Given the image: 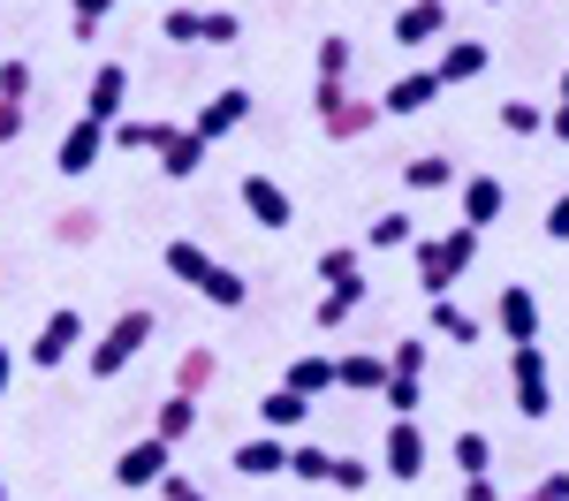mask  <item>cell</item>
<instances>
[{
	"label": "cell",
	"instance_id": "cell-42",
	"mask_svg": "<svg viewBox=\"0 0 569 501\" xmlns=\"http://www.w3.org/2000/svg\"><path fill=\"white\" fill-rule=\"evenodd\" d=\"M160 501H206V487H198L190 471H168V479H160Z\"/></svg>",
	"mask_w": 569,
	"mask_h": 501
},
{
	"label": "cell",
	"instance_id": "cell-16",
	"mask_svg": "<svg viewBox=\"0 0 569 501\" xmlns=\"http://www.w3.org/2000/svg\"><path fill=\"white\" fill-rule=\"evenodd\" d=\"M99 152H107V122H84V114H77L69 137H61V152H53V168H61V176H91Z\"/></svg>",
	"mask_w": 569,
	"mask_h": 501
},
{
	"label": "cell",
	"instance_id": "cell-37",
	"mask_svg": "<svg viewBox=\"0 0 569 501\" xmlns=\"http://www.w3.org/2000/svg\"><path fill=\"white\" fill-rule=\"evenodd\" d=\"M198 16H206V8H168V16H160V39L168 46H198Z\"/></svg>",
	"mask_w": 569,
	"mask_h": 501
},
{
	"label": "cell",
	"instance_id": "cell-27",
	"mask_svg": "<svg viewBox=\"0 0 569 501\" xmlns=\"http://www.w3.org/2000/svg\"><path fill=\"white\" fill-rule=\"evenodd\" d=\"M190 433H198V403H190V395H168L160 418H152V441H168V449H176V441H190Z\"/></svg>",
	"mask_w": 569,
	"mask_h": 501
},
{
	"label": "cell",
	"instance_id": "cell-50",
	"mask_svg": "<svg viewBox=\"0 0 569 501\" xmlns=\"http://www.w3.org/2000/svg\"><path fill=\"white\" fill-rule=\"evenodd\" d=\"M0 501H8V487H0Z\"/></svg>",
	"mask_w": 569,
	"mask_h": 501
},
{
	"label": "cell",
	"instance_id": "cell-25",
	"mask_svg": "<svg viewBox=\"0 0 569 501\" xmlns=\"http://www.w3.org/2000/svg\"><path fill=\"white\" fill-rule=\"evenodd\" d=\"M305 418H311V403H305V395H289V388H266V395H259V425H266V433H297Z\"/></svg>",
	"mask_w": 569,
	"mask_h": 501
},
{
	"label": "cell",
	"instance_id": "cell-38",
	"mask_svg": "<svg viewBox=\"0 0 569 501\" xmlns=\"http://www.w3.org/2000/svg\"><path fill=\"white\" fill-rule=\"evenodd\" d=\"M388 372H395V380H418V372H426V342H410V334H402V342L388 350Z\"/></svg>",
	"mask_w": 569,
	"mask_h": 501
},
{
	"label": "cell",
	"instance_id": "cell-46",
	"mask_svg": "<svg viewBox=\"0 0 569 501\" xmlns=\"http://www.w3.org/2000/svg\"><path fill=\"white\" fill-rule=\"evenodd\" d=\"M463 501H501V487L493 479H463Z\"/></svg>",
	"mask_w": 569,
	"mask_h": 501
},
{
	"label": "cell",
	"instance_id": "cell-14",
	"mask_svg": "<svg viewBox=\"0 0 569 501\" xmlns=\"http://www.w3.org/2000/svg\"><path fill=\"white\" fill-rule=\"evenodd\" d=\"M319 281H327V297H342V304H365V259H357L350 243H327L319 251Z\"/></svg>",
	"mask_w": 569,
	"mask_h": 501
},
{
	"label": "cell",
	"instance_id": "cell-47",
	"mask_svg": "<svg viewBox=\"0 0 569 501\" xmlns=\"http://www.w3.org/2000/svg\"><path fill=\"white\" fill-rule=\"evenodd\" d=\"M547 130H555V137L569 144V107H555V114H547Z\"/></svg>",
	"mask_w": 569,
	"mask_h": 501
},
{
	"label": "cell",
	"instance_id": "cell-41",
	"mask_svg": "<svg viewBox=\"0 0 569 501\" xmlns=\"http://www.w3.org/2000/svg\"><path fill=\"white\" fill-rule=\"evenodd\" d=\"M380 403H388L395 418H410V410H418V380H395V372H388V388H380Z\"/></svg>",
	"mask_w": 569,
	"mask_h": 501
},
{
	"label": "cell",
	"instance_id": "cell-40",
	"mask_svg": "<svg viewBox=\"0 0 569 501\" xmlns=\"http://www.w3.org/2000/svg\"><path fill=\"white\" fill-rule=\"evenodd\" d=\"M517 501H569V471H539Z\"/></svg>",
	"mask_w": 569,
	"mask_h": 501
},
{
	"label": "cell",
	"instance_id": "cell-12",
	"mask_svg": "<svg viewBox=\"0 0 569 501\" xmlns=\"http://www.w3.org/2000/svg\"><path fill=\"white\" fill-rule=\"evenodd\" d=\"M380 471L402 479V487L426 471V433H418V418H395V425H388V441H380Z\"/></svg>",
	"mask_w": 569,
	"mask_h": 501
},
{
	"label": "cell",
	"instance_id": "cell-3",
	"mask_svg": "<svg viewBox=\"0 0 569 501\" xmlns=\"http://www.w3.org/2000/svg\"><path fill=\"white\" fill-rule=\"evenodd\" d=\"M311 114H319V130L335 137V144H357V137H372L388 122L380 99H357L350 84H311Z\"/></svg>",
	"mask_w": 569,
	"mask_h": 501
},
{
	"label": "cell",
	"instance_id": "cell-5",
	"mask_svg": "<svg viewBox=\"0 0 569 501\" xmlns=\"http://www.w3.org/2000/svg\"><path fill=\"white\" fill-rule=\"evenodd\" d=\"M509 388H517V418H531V425L555 410V395H547V350L539 342H517L509 350Z\"/></svg>",
	"mask_w": 569,
	"mask_h": 501
},
{
	"label": "cell",
	"instance_id": "cell-34",
	"mask_svg": "<svg viewBox=\"0 0 569 501\" xmlns=\"http://www.w3.org/2000/svg\"><path fill=\"white\" fill-rule=\"evenodd\" d=\"M289 471L311 479V487H327V479H335V449H289Z\"/></svg>",
	"mask_w": 569,
	"mask_h": 501
},
{
	"label": "cell",
	"instance_id": "cell-33",
	"mask_svg": "<svg viewBox=\"0 0 569 501\" xmlns=\"http://www.w3.org/2000/svg\"><path fill=\"white\" fill-rule=\"evenodd\" d=\"M236 39H243V23H236L228 8H206V16H198V46H236Z\"/></svg>",
	"mask_w": 569,
	"mask_h": 501
},
{
	"label": "cell",
	"instance_id": "cell-9",
	"mask_svg": "<svg viewBox=\"0 0 569 501\" xmlns=\"http://www.w3.org/2000/svg\"><path fill=\"white\" fill-rule=\"evenodd\" d=\"M168 471H176V449H168V441H152V433H144V441H130V449H122V463H114V479H122L130 494L160 487Z\"/></svg>",
	"mask_w": 569,
	"mask_h": 501
},
{
	"label": "cell",
	"instance_id": "cell-19",
	"mask_svg": "<svg viewBox=\"0 0 569 501\" xmlns=\"http://www.w3.org/2000/svg\"><path fill=\"white\" fill-rule=\"evenodd\" d=\"M440 99V84H433V69H402L388 91H380V114H426Z\"/></svg>",
	"mask_w": 569,
	"mask_h": 501
},
{
	"label": "cell",
	"instance_id": "cell-4",
	"mask_svg": "<svg viewBox=\"0 0 569 501\" xmlns=\"http://www.w3.org/2000/svg\"><path fill=\"white\" fill-rule=\"evenodd\" d=\"M160 334V312H144V304H130V312L114 319L99 342H91V380H114V372H130L137 358H144V342Z\"/></svg>",
	"mask_w": 569,
	"mask_h": 501
},
{
	"label": "cell",
	"instance_id": "cell-49",
	"mask_svg": "<svg viewBox=\"0 0 569 501\" xmlns=\"http://www.w3.org/2000/svg\"><path fill=\"white\" fill-rule=\"evenodd\" d=\"M562 107H569V69H562Z\"/></svg>",
	"mask_w": 569,
	"mask_h": 501
},
{
	"label": "cell",
	"instance_id": "cell-31",
	"mask_svg": "<svg viewBox=\"0 0 569 501\" xmlns=\"http://www.w3.org/2000/svg\"><path fill=\"white\" fill-rule=\"evenodd\" d=\"M410 236H418V228H410V213H380V221L365 228V243H372V251H402Z\"/></svg>",
	"mask_w": 569,
	"mask_h": 501
},
{
	"label": "cell",
	"instance_id": "cell-51",
	"mask_svg": "<svg viewBox=\"0 0 569 501\" xmlns=\"http://www.w3.org/2000/svg\"><path fill=\"white\" fill-rule=\"evenodd\" d=\"M493 8H501V0H493Z\"/></svg>",
	"mask_w": 569,
	"mask_h": 501
},
{
	"label": "cell",
	"instance_id": "cell-11",
	"mask_svg": "<svg viewBox=\"0 0 569 501\" xmlns=\"http://www.w3.org/2000/svg\"><path fill=\"white\" fill-rule=\"evenodd\" d=\"M493 327L509 334V350H517V342H539V297H531L525 281H501V297H493Z\"/></svg>",
	"mask_w": 569,
	"mask_h": 501
},
{
	"label": "cell",
	"instance_id": "cell-1",
	"mask_svg": "<svg viewBox=\"0 0 569 501\" xmlns=\"http://www.w3.org/2000/svg\"><path fill=\"white\" fill-rule=\"evenodd\" d=\"M160 267L176 273V281H190V289H198L206 304H220V312H243V304H251V281L228 267V259H213L206 243H190V236H176V243L160 251Z\"/></svg>",
	"mask_w": 569,
	"mask_h": 501
},
{
	"label": "cell",
	"instance_id": "cell-48",
	"mask_svg": "<svg viewBox=\"0 0 569 501\" xmlns=\"http://www.w3.org/2000/svg\"><path fill=\"white\" fill-rule=\"evenodd\" d=\"M8 372H16V358H8V350H0V388H8Z\"/></svg>",
	"mask_w": 569,
	"mask_h": 501
},
{
	"label": "cell",
	"instance_id": "cell-30",
	"mask_svg": "<svg viewBox=\"0 0 569 501\" xmlns=\"http://www.w3.org/2000/svg\"><path fill=\"white\" fill-rule=\"evenodd\" d=\"M456 471H463V479H486V471H493V441H486L479 425L456 433Z\"/></svg>",
	"mask_w": 569,
	"mask_h": 501
},
{
	"label": "cell",
	"instance_id": "cell-10",
	"mask_svg": "<svg viewBox=\"0 0 569 501\" xmlns=\"http://www.w3.org/2000/svg\"><path fill=\"white\" fill-rule=\"evenodd\" d=\"M31 122V61L16 53V61H0V144H16Z\"/></svg>",
	"mask_w": 569,
	"mask_h": 501
},
{
	"label": "cell",
	"instance_id": "cell-18",
	"mask_svg": "<svg viewBox=\"0 0 569 501\" xmlns=\"http://www.w3.org/2000/svg\"><path fill=\"white\" fill-rule=\"evenodd\" d=\"M486 39H440V61H433V84L448 91V84H471V77H486Z\"/></svg>",
	"mask_w": 569,
	"mask_h": 501
},
{
	"label": "cell",
	"instance_id": "cell-15",
	"mask_svg": "<svg viewBox=\"0 0 569 501\" xmlns=\"http://www.w3.org/2000/svg\"><path fill=\"white\" fill-rule=\"evenodd\" d=\"M243 213H251L259 228H297V198H289L273 176H243Z\"/></svg>",
	"mask_w": 569,
	"mask_h": 501
},
{
	"label": "cell",
	"instance_id": "cell-35",
	"mask_svg": "<svg viewBox=\"0 0 569 501\" xmlns=\"http://www.w3.org/2000/svg\"><path fill=\"white\" fill-rule=\"evenodd\" d=\"M319 84H350V39H319Z\"/></svg>",
	"mask_w": 569,
	"mask_h": 501
},
{
	"label": "cell",
	"instance_id": "cell-36",
	"mask_svg": "<svg viewBox=\"0 0 569 501\" xmlns=\"http://www.w3.org/2000/svg\"><path fill=\"white\" fill-rule=\"evenodd\" d=\"M107 8H114V0H69V31H77V39H99V23H107Z\"/></svg>",
	"mask_w": 569,
	"mask_h": 501
},
{
	"label": "cell",
	"instance_id": "cell-45",
	"mask_svg": "<svg viewBox=\"0 0 569 501\" xmlns=\"http://www.w3.org/2000/svg\"><path fill=\"white\" fill-rule=\"evenodd\" d=\"M547 236H555V243H569V190L547 206Z\"/></svg>",
	"mask_w": 569,
	"mask_h": 501
},
{
	"label": "cell",
	"instance_id": "cell-8",
	"mask_svg": "<svg viewBox=\"0 0 569 501\" xmlns=\"http://www.w3.org/2000/svg\"><path fill=\"white\" fill-rule=\"evenodd\" d=\"M77 342H84V312L77 304H61V312H46L39 319V334H31V364H61V358H77Z\"/></svg>",
	"mask_w": 569,
	"mask_h": 501
},
{
	"label": "cell",
	"instance_id": "cell-22",
	"mask_svg": "<svg viewBox=\"0 0 569 501\" xmlns=\"http://www.w3.org/2000/svg\"><path fill=\"white\" fill-rule=\"evenodd\" d=\"M433 334H440V342H456V350H471V342H486V319L463 312L456 297H433Z\"/></svg>",
	"mask_w": 569,
	"mask_h": 501
},
{
	"label": "cell",
	"instance_id": "cell-44",
	"mask_svg": "<svg viewBox=\"0 0 569 501\" xmlns=\"http://www.w3.org/2000/svg\"><path fill=\"white\" fill-rule=\"evenodd\" d=\"M342 319H350V304H342V297H319V304H311V327H319V334H335Z\"/></svg>",
	"mask_w": 569,
	"mask_h": 501
},
{
	"label": "cell",
	"instance_id": "cell-20",
	"mask_svg": "<svg viewBox=\"0 0 569 501\" xmlns=\"http://www.w3.org/2000/svg\"><path fill=\"white\" fill-rule=\"evenodd\" d=\"M501 206H509V182L501 176H463V228L501 221Z\"/></svg>",
	"mask_w": 569,
	"mask_h": 501
},
{
	"label": "cell",
	"instance_id": "cell-21",
	"mask_svg": "<svg viewBox=\"0 0 569 501\" xmlns=\"http://www.w3.org/2000/svg\"><path fill=\"white\" fill-rule=\"evenodd\" d=\"M228 463H236L243 479H273V471H289V441H281V433H259V441H243Z\"/></svg>",
	"mask_w": 569,
	"mask_h": 501
},
{
	"label": "cell",
	"instance_id": "cell-13",
	"mask_svg": "<svg viewBox=\"0 0 569 501\" xmlns=\"http://www.w3.org/2000/svg\"><path fill=\"white\" fill-rule=\"evenodd\" d=\"M122 91H130V69H122V61H99L91 84H84V122H107V130H114V122H122Z\"/></svg>",
	"mask_w": 569,
	"mask_h": 501
},
{
	"label": "cell",
	"instance_id": "cell-43",
	"mask_svg": "<svg viewBox=\"0 0 569 501\" xmlns=\"http://www.w3.org/2000/svg\"><path fill=\"white\" fill-rule=\"evenodd\" d=\"M365 479H372V463H350V455H335V479H327V487H342V494H357Z\"/></svg>",
	"mask_w": 569,
	"mask_h": 501
},
{
	"label": "cell",
	"instance_id": "cell-6",
	"mask_svg": "<svg viewBox=\"0 0 569 501\" xmlns=\"http://www.w3.org/2000/svg\"><path fill=\"white\" fill-rule=\"evenodd\" d=\"M243 122H251V91H243V84H228V91H213V99L198 107V122H190V137H198V144L213 152L220 137H228V130H243Z\"/></svg>",
	"mask_w": 569,
	"mask_h": 501
},
{
	"label": "cell",
	"instance_id": "cell-23",
	"mask_svg": "<svg viewBox=\"0 0 569 501\" xmlns=\"http://www.w3.org/2000/svg\"><path fill=\"white\" fill-rule=\"evenodd\" d=\"M213 380H220V350H206V342H190V350L176 358V395H190V403H198V395H206Z\"/></svg>",
	"mask_w": 569,
	"mask_h": 501
},
{
	"label": "cell",
	"instance_id": "cell-28",
	"mask_svg": "<svg viewBox=\"0 0 569 501\" xmlns=\"http://www.w3.org/2000/svg\"><path fill=\"white\" fill-rule=\"evenodd\" d=\"M456 182V160L448 152H418V160H402V190H448Z\"/></svg>",
	"mask_w": 569,
	"mask_h": 501
},
{
	"label": "cell",
	"instance_id": "cell-39",
	"mask_svg": "<svg viewBox=\"0 0 569 501\" xmlns=\"http://www.w3.org/2000/svg\"><path fill=\"white\" fill-rule=\"evenodd\" d=\"M107 144H114V152H152V122H130V114H122V122L107 130Z\"/></svg>",
	"mask_w": 569,
	"mask_h": 501
},
{
	"label": "cell",
	"instance_id": "cell-2",
	"mask_svg": "<svg viewBox=\"0 0 569 501\" xmlns=\"http://www.w3.org/2000/svg\"><path fill=\"white\" fill-rule=\"evenodd\" d=\"M410 259H418V289L426 297H456V281L479 259V228H448V236H410Z\"/></svg>",
	"mask_w": 569,
	"mask_h": 501
},
{
	"label": "cell",
	"instance_id": "cell-26",
	"mask_svg": "<svg viewBox=\"0 0 569 501\" xmlns=\"http://www.w3.org/2000/svg\"><path fill=\"white\" fill-rule=\"evenodd\" d=\"M281 388H289V395H327V388H335V358H297L289 364V372H281Z\"/></svg>",
	"mask_w": 569,
	"mask_h": 501
},
{
	"label": "cell",
	"instance_id": "cell-17",
	"mask_svg": "<svg viewBox=\"0 0 569 501\" xmlns=\"http://www.w3.org/2000/svg\"><path fill=\"white\" fill-rule=\"evenodd\" d=\"M448 39V0H410L395 8V46H440Z\"/></svg>",
	"mask_w": 569,
	"mask_h": 501
},
{
	"label": "cell",
	"instance_id": "cell-24",
	"mask_svg": "<svg viewBox=\"0 0 569 501\" xmlns=\"http://www.w3.org/2000/svg\"><path fill=\"white\" fill-rule=\"evenodd\" d=\"M335 388L380 395V388H388V358H372V350H350V358H335Z\"/></svg>",
	"mask_w": 569,
	"mask_h": 501
},
{
	"label": "cell",
	"instance_id": "cell-32",
	"mask_svg": "<svg viewBox=\"0 0 569 501\" xmlns=\"http://www.w3.org/2000/svg\"><path fill=\"white\" fill-rule=\"evenodd\" d=\"M501 130H509V137H539V130H547V114H539L531 99H501Z\"/></svg>",
	"mask_w": 569,
	"mask_h": 501
},
{
	"label": "cell",
	"instance_id": "cell-7",
	"mask_svg": "<svg viewBox=\"0 0 569 501\" xmlns=\"http://www.w3.org/2000/svg\"><path fill=\"white\" fill-rule=\"evenodd\" d=\"M152 152H160V176H168V182H190L206 160H213V152L182 130V122H152Z\"/></svg>",
	"mask_w": 569,
	"mask_h": 501
},
{
	"label": "cell",
	"instance_id": "cell-29",
	"mask_svg": "<svg viewBox=\"0 0 569 501\" xmlns=\"http://www.w3.org/2000/svg\"><path fill=\"white\" fill-rule=\"evenodd\" d=\"M53 243H69V251H84V243H99V206H69V213L53 221Z\"/></svg>",
	"mask_w": 569,
	"mask_h": 501
}]
</instances>
